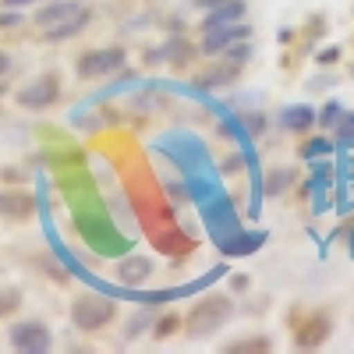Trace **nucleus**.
Listing matches in <instances>:
<instances>
[{
	"label": "nucleus",
	"mask_w": 354,
	"mask_h": 354,
	"mask_svg": "<svg viewBox=\"0 0 354 354\" xmlns=\"http://www.w3.org/2000/svg\"><path fill=\"white\" fill-rule=\"evenodd\" d=\"M230 315H234V301H230V298H223V294H205V298L188 312L185 330H188L192 337H213Z\"/></svg>",
	"instance_id": "obj_2"
},
{
	"label": "nucleus",
	"mask_w": 354,
	"mask_h": 354,
	"mask_svg": "<svg viewBox=\"0 0 354 354\" xmlns=\"http://www.w3.org/2000/svg\"><path fill=\"white\" fill-rule=\"evenodd\" d=\"M50 344H53V337L46 330V322H39V319H25V322H15L11 326V347L15 351L43 354V351H50Z\"/></svg>",
	"instance_id": "obj_5"
},
{
	"label": "nucleus",
	"mask_w": 354,
	"mask_h": 354,
	"mask_svg": "<svg viewBox=\"0 0 354 354\" xmlns=\"http://www.w3.org/2000/svg\"><path fill=\"white\" fill-rule=\"evenodd\" d=\"M252 28L241 21H230V25H216V28H205V39H202V53H223L234 43H245Z\"/></svg>",
	"instance_id": "obj_7"
},
{
	"label": "nucleus",
	"mask_w": 354,
	"mask_h": 354,
	"mask_svg": "<svg viewBox=\"0 0 354 354\" xmlns=\"http://www.w3.org/2000/svg\"><path fill=\"white\" fill-rule=\"evenodd\" d=\"M8 8H21V4H32V0H4Z\"/></svg>",
	"instance_id": "obj_27"
},
{
	"label": "nucleus",
	"mask_w": 354,
	"mask_h": 354,
	"mask_svg": "<svg viewBox=\"0 0 354 354\" xmlns=\"http://www.w3.org/2000/svg\"><path fill=\"white\" fill-rule=\"evenodd\" d=\"M128 53L121 46H106V50H88L75 61V75L78 78H103V75H117L124 68Z\"/></svg>",
	"instance_id": "obj_4"
},
{
	"label": "nucleus",
	"mask_w": 354,
	"mask_h": 354,
	"mask_svg": "<svg viewBox=\"0 0 354 354\" xmlns=\"http://www.w3.org/2000/svg\"><path fill=\"white\" fill-rule=\"evenodd\" d=\"M149 319H153V312H138V319L128 322V330H124V333H128V337H138L145 326H149Z\"/></svg>",
	"instance_id": "obj_20"
},
{
	"label": "nucleus",
	"mask_w": 354,
	"mask_h": 354,
	"mask_svg": "<svg viewBox=\"0 0 354 354\" xmlns=\"http://www.w3.org/2000/svg\"><path fill=\"white\" fill-rule=\"evenodd\" d=\"M337 61H340V50H337V46H330V50L319 53V64H322V68H330V64H337Z\"/></svg>",
	"instance_id": "obj_22"
},
{
	"label": "nucleus",
	"mask_w": 354,
	"mask_h": 354,
	"mask_svg": "<svg viewBox=\"0 0 354 354\" xmlns=\"http://www.w3.org/2000/svg\"><path fill=\"white\" fill-rule=\"evenodd\" d=\"M266 241V234L259 230V234H252V238H248V234L241 230V238H234V241H223V252H230V255H241V252H255L259 245Z\"/></svg>",
	"instance_id": "obj_13"
},
{
	"label": "nucleus",
	"mask_w": 354,
	"mask_h": 354,
	"mask_svg": "<svg viewBox=\"0 0 354 354\" xmlns=\"http://www.w3.org/2000/svg\"><path fill=\"white\" fill-rule=\"evenodd\" d=\"M21 15H0V28H21Z\"/></svg>",
	"instance_id": "obj_23"
},
{
	"label": "nucleus",
	"mask_w": 354,
	"mask_h": 354,
	"mask_svg": "<svg viewBox=\"0 0 354 354\" xmlns=\"http://www.w3.org/2000/svg\"><path fill=\"white\" fill-rule=\"evenodd\" d=\"M340 113H344V106H340L337 100H330L326 106H322V110L315 113V121H319L322 128H337V121H340Z\"/></svg>",
	"instance_id": "obj_17"
},
{
	"label": "nucleus",
	"mask_w": 354,
	"mask_h": 354,
	"mask_svg": "<svg viewBox=\"0 0 354 354\" xmlns=\"http://www.w3.org/2000/svg\"><path fill=\"white\" fill-rule=\"evenodd\" d=\"M252 287V280L245 277V273H238V277H234V290H248Z\"/></svg>",
	"instance_id": "obj_24"
},
{
	"label": "nucleus",
	"mask_w": 354,
	"mask_h": 354,
	"mask_svg": "<svg viewBox=\"0 0 354 354\" xmlns=\"http://www.w3.org/2000/svg\"><path fill=\"white\" fill-rule=\"evenodd\" d=\"M113 301L110 298H103V294H78L75 298V305H71V322L78 330H85V333H96V330H103L106 322L113 319Z\"/></svg>",
	"instance_id": "obj_3"
},
{
	"label": "nucleus",
	"mask_w": 354,
	"mask_h": 354,
	"mask_svg": "<svg viewBox=\"0 0 354 354\" xmlns=\"http://www.w3.org/2000/svg\"><path fill=\"white\" fill-rule=\"evenodd\" d=\"M57 100H61V82H57V75H39L36 82H28L18 93V106H25V110H50Z\"/></svg>",
	"instance_id": "obj_6"
},
{
	"label": "nucleus",
	"mask_w": 354,
	"mask_h": 354,
	"mask_svg": "<svg viewBox=\"0 0 354 354\" xmlns=\"http://www.w3.org/2000/svg\"><path fill=\"white\" fill-rule=\"evenodd\" d=\"M88 18H93V11H88L85 4H78V0H53V4L39 8L36 25L43 28V36L50 43H64V39L82 32V28L88 25Z\"/></svg>",
	"instance_id": "obj_1"
},
{
	"label": "nucleus",
	"mask_w": 354,
	"mask_h": 354,
	"mask_svg": "<svg viewBox=\"0 0 354 354\" xmlns=\"http://www.w3.org/2000/svg\"><path fill=\"white\" fill-rule=\"evenodd\" d=\"M8 71H11V57H8V53H0V78H4Z\"/></svg>",
	"instance_id": "obj_25"
},
{
	"label": "nucleus",
	"mask_w": 354,
	"mask_h": 354,
	"mask_svg": "<svg viewBox=\"0 0 354 354\" xmlns=\"http://www.w3.org/2000/svg\"><path fill=\"white\" fill-rule=\"evenodd\" d=\"M290 181H294V170H273L270 177H266V192L277 195V192H283Z\"/></svg>",
	"instance_id": "obj_19"
},
{
	"label": "nucleus",
	"mask_w": 354,
	"mask_h": 354,
	"mask_svg": "<svg viewBox=\"0 0 354 354\" xmlns=\"http://www.w3.org/2000/svg\"><path fill=\"white\" fill-rule=\"evenodd\" d=\"M280 124H283L287 131H308V128L315 124V110L305 106V103H290V106L280 110Z\"/></svg>",
	"instance_id": "obj_11"
},
{
	"label": "nucleus",
	"mask_w": 354,
	"mask_h": 354,
	"mask_svg": "<svg viewBox=\"0 0 354 354\" xmlns=\"http://www.w3.org/2000/svg\"><path fill=\"white\" fill-rule=\"evenodd\" d=\"M198 8H216V4H227V0H195Z\"/></svg>",
	"instance_id": "obj_26"
},
{
	"label": "nucleus",
	"mask_w": 354,
	"mask_h": 354,
	"mask_svg": "<svg viewBox=\"0 0 354 354\" xmlns=\"http://www.w3.org/2000/svg\"><path fill=\"white\" fill-rule=\"evenodd\" d=\"M153 277V262L142 259V255H131V259H121V266H117V280L128 283V287H138Z\"/></svg>",
	"instance_id": "obj_9"
},
{
	"label": "nucleus",
	"mask_w": 354,
	"mask_h": 354,
	"mask_svg": "<svg viewBox=\"0 0 354 354\" xmlns=\"http://www.w3.org/2000/svg\"><path fill=\"white\" fill-rule=\"evenodd\" d=\"M330 153H333L330 138H312V142L301 145V156H305V160H319V156H330Z\"/></svg>",
	"instance_id": "obj_16"
},
{
	"label": "nucleus",
	"mask_w": 354,
	"mask_h": 354,
	"mask_svg": "<svg viewBox=\"0 0 354 354\" xmlns=\"http://www.w3.org/2000/svg\"><path fill=\"white\" fill-rule=\"evenodd\" d=\"M18 305H21V290H15V287H0V319L15 315Z\"/></svg>",
	"instance_id": "obj_14"
},
{
	"label": "nucleus",
	"mask_w": 354,
	"mask_h": 354,
	"mask_svg": "<svg viewBox=\"0 0 354 354\" xmlns=\"http://www.w3.org/2000/svg\"><path fill=\"white\" fill-rule=\"evenodd\" d=\"M174 330H177V319H174V315H167V319L156 322V337H170Z\"/></svg>",
	"instance_id": "obj_21"
},
{
	"label": "nucleus",
	"mask_w": 354,
	"mask_h": 354,
	"mask_svg": "<svg viewBox=\"0 0 354 354\" xmlns=\"http://www.w3.org/2000/svg\"><path fill=\"white\" fill-rule=\"evenodd\" d=\"M326 337H330V315L319 312V315H308L305 326L294 333V347H298V351H312V347H319Z\"/></svg>",
	"instance_id": "obj_8"
},
{
	"label": "nucleus",
	"mask_w": 354,
	"mask_h": 354,
	"mask_svg": "<svg viewBox=\"0 0 354 354\" xmlns=\"http://www.w3.org/2000/svg\"><path fill=\"white\" fill-rule=\"evenodd\" d=\"M32 209H36L32 195H25V192H0V216L25 220V216H32Z\"/></svg>",
	"instance_id": "obj_10"
},
{
	"label": "nucleus",
	"mask_w": 354,
	"mask_h": 354,
	"mask_svg": "<svg viewBox=\"0 0 354 354\" xmlns=\"http://www.w3.org/2000/svg\"><path fill=\"white\" fill-rule=\"evenodd\" d=\"M241 15H245V4H241V0H227V4H216V8L209 11V18H205V28L241 21Z\"/></svg>",
	"instance_id": "obj_12"
},
{
	"label": "nucleus",
	"mask_w": 354,
	"mask_h": 354,
	"mask_svg": "<svg viewBox=\"0 0 354 354\" xmlns=\"http://www.w3.org/2000/svg\"><path fill=\"white\" fill-rule=\"evenodd\" d=\"M0 96H4V85H0Z\"/></svg>",
	"instance_id": "obj_28"
},
{
	"label": "nucleus",
	"mask_w": 354,
	"mask_h": 354,
	"mask_svg": "<svg viewBox=\"0 0 354 354\" xmlns=\"http://www.w3.org/2000/svg\"><path fill=\"white\" fill-rule=\"evenodd\" d=\"M227 354H245V351H270V337H252V340H234L223 347Z\"/></svg>",
	"instance_id": "obj_15"
},
{
	"label": "nucleus",
	"mask_w": 354,
	"mask_h": 354,
	"mask_svg": "<svg viewBox=\"0 0 354 354\" xmlns=\"http://www.w3.org/2000/svg\"><path fill=\"white\" fill-rule=\"evenodd\" d=\"M337 142L344 145H354V113H340V121H337Z\"/></svg>",
	"instance_id": "obj_18"
}]
</instances>
